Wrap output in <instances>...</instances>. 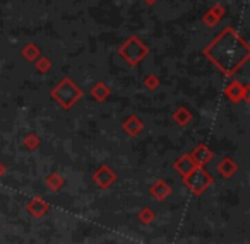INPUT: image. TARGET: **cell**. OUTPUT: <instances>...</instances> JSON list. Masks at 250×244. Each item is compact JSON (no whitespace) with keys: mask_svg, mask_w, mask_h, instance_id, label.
<instances>
[{"mask_svg":"<svg viewBox=\"0 0 250 244\" xmlns=\"http://www.w3.org/2000/svg\"><path fill=\"white\" fill-rule=\"evenodd\" d=\"M208 56L221 72L231 74L249 58V46L233 31H226L208 48Z\"/></svg>","mask_w":250,"mask_h":244,"instance_id":"cell-1","label":"cell"},{"mask_svg":"<svg viewBox=\"0 0 250 244\" xmlns=\"http://www.w3.org/2000/svg\"><path fill=\"white\" fill-rule=\"evenodd\" d=\"M122 52L125 53L124 58H127V60H130L132 63H136L137 60L144 56V53H146V48H144L141 43H137L136 39H130V41L124 46V50H122Z\"/></svg>","mask_w":250,"mask_h":244,"instance_id":"cell-2","label":"cell"}]
</instances>
